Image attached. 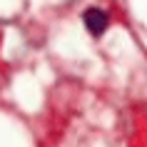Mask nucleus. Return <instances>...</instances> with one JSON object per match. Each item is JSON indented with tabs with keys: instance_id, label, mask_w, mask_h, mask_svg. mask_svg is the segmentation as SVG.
<instances>
[{
	"instance_id": "nucleus-1",
	"label": "nucleus",
	"mask_w": 147,
	"mask_h": 147,
	"mask_svg": "<svg viewBox=\"0 0 147 147\" xmlns=\"http://www.w3.org/2000/svg\"><path fill=\"white\" fill-rule=\"evenodd\" d=\"M107 13H102V10H97V8H90V10H85V28L90 32H92L95 38H100L102 32L107 30Z\"/></svg>"
}]
</instances>
